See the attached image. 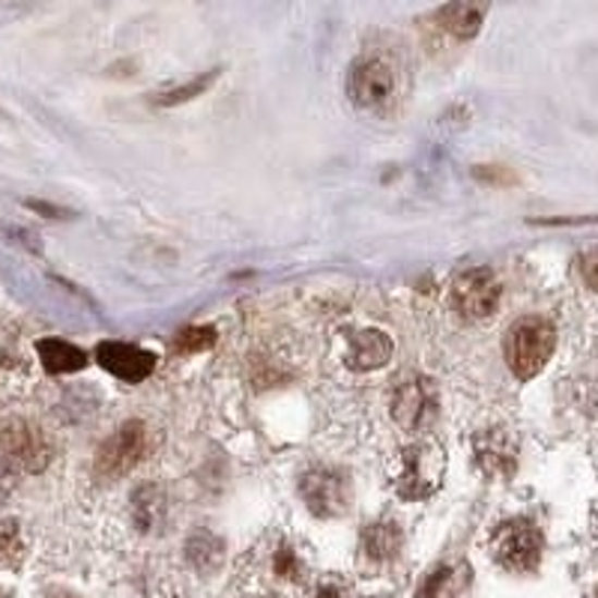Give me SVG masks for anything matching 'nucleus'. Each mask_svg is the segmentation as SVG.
<instances>
[{"label": "nucleus", "instance_id": "nucleus-1", "mask_svg": "<svg viewBox=\"0 0 598 598\" xmlns=\"http://www.w3.org/2000/svg\"><path fill=\"white\" fill-rule=\"evenodd\" d=\"M443 473H447V455L435 440H416L411 447L395 452L389 464V481L407 503L428 500L440 488Z\"/></svg>", "mask_w": 598, "mask_h": 598}, {"label": "nucleus", "instance_id": "nucleus-2", "mask_svg": "<svg viewBox=\"0 0 598 598\" xmlns=\"http://www.w3.org/2000/svg\"><path fill=\"white\" fill-rule=\"evenodd\" d=\"M557 344V332L545 317H521L512 329L505 332V363L512 375L521 380L536 377L548 365Z\"/></svg>", "mask_w": 598, "mask_h": 598}, {"label": "nucleus", "instance_id": "nucleus-3", "mask_svg": "<svg viewBox=\"0 0 598 598\" xmlns=\"http://www.w3.org/2000/svg\"><path fill=\"white\" fill-rule=\"evenodd\" d=\"M389 413H392V419L404 431H428L437 423V416H440L437 383L425 375L401 377L395 389H392Z\"/></svg>", "mask_w": 598, "mask_h": 598}, {"label": "nucleus", "instance_id": "nucleus-4", "mask_svg": "<svg viewBox=\"0 0 598 598\" xmlns=\"http://www.w3.org/2000/svg\"><path fill=\"white\" fill-rule=\"evenodd\" d=\"M541 533L527 517H512L493 529L491 557L509 572H533L541 560Z\"/></svg>", "mask_w": 598, "mask_h": 598}, {"label": "nucleus", "instance_id": "nucleus-5", "mask_svg": "<svg viewBox=\"0 0 598 598\" xmlns=\"http://www.w3.org/2000/svg\"><path fill=\"white\" fill-rule=\"evenodd\" d=\"M300 493L312 515L339 517L351 505V479L339 467H312L300 476Z\"/></svg>", "mask_w": 598, "mask_h": 598}, {"label": "nucleus", "instance_id": "nucleus-6", "mask_svg": "<svg viewBox=\"0 0 598 598\" xmlns=\"http://www.w3.org/2000/svg\"><path fill=\"white\" fill-rule=\"evenodd\" d=\"M147 452V428L144 423H123L96 452V476L99 479H123L138 467Z\"/></svg>", "mask_w": 598, "mask_h": 598}, {"label": "nucleus", "instance_id": "nucleus-7", "mask_svg": "<svg viewBox=\"0 0 598 598\" xmlns=\"http://www.w3.org/2000/svg\"><path fill=\"white\" fill-rule=\"evenodd\" d=\"M347 94L359 108L387 106L395 94V70L392 63L377 54H365L351 66L347 75Z\"/></svg>", "mask_w": 598, "mask_h": 598}, {"label": "nucleus", "instance_id": "nucleus-8", "mask_svg": "<svg viewBox=\"0 0 598 598\" xmlns=\"http://www.w3.org/2000/svg\"><path fill=\"white\" fill-rule=\"evenodd\" d=\"M0 449L10 457L12 464H19L27 473H39L51 461V447L46 435L30 425L27 419H7L0 423Z\"/></svg>", "mask_w": 598, "mask_h": 598}, {"label": "nucleus", "instance_id": "nucleus-9", "mask_svg": "<svg viewBox=\"0 0 598 598\" xmlns=\"http://www.w3.org/2000/svg\"><path fill=\"white\" fill-rule=\"evenodd\" d=\"M452 303L464 317H491L500 305V282L488 267H473L452 282Z\"/></svg>", "mask_w": 598, "mask_h": 598}, {"label": "nucleus", "instance_id": "nucleus-10", "mask_svg": "<svg viewBox=\"0 0 598 598\" xmlns=\"http://www.w3.org/2000/svg\"><path fill=\"white\" fill-rule=\"evenodd\" d=\"M94 359L108 375L120 377L123 383H142L156 371V356L135 344H123V341H102L96 347Z\"/></svg>", "mask_w": 598, "mask_h": 598}, {"label": "nucleus", "instance_id": "nucleus-11", "mask_svg": "<svg viewBox=\"0 0 598 598\" xmlns=\"http://www.w3.org/2000/svg\"><path fill=\"white\" fill-rule=\"evenodd\" d=\"M473 455L485 476L509 479L517 467V443L505 428H488L473 440Z\"/></svg>", "mask_w": 598, "mask_h": 598}, {"label": "nucleus", "instance_id": "nucleus-12", "mask_svg": "<svg viewBox=\"0 0 598 598\" xmlns=\"http://www.w3.org/2000/svg\"><path fill=\"white\" fill-rule=\"evenodd\" d=\"M392 339L380 329H359L347 339V351H344V363L353 371H375L392 359Z\"/></svg>", "mask_w": 598, "mask_h": 598}, {"label": "nucleus", "instance_id": "nucleus-13", "mask_svg": "<svg viewBox=\"0 0 598 598\" xmlns=\"http://www.w3.org/2000/svg\"><path fill=\"white\" fill-rule=\"evenodd\" d=\"M359 551L368 563H389L401 551V527L392 521H377L363 529Z\"/></svg>", "mask_w": 598, "mask_h": 598}, {"label": "nucleus", "instance_id": "nucleus-14", "mask_svg": "<svg viewBox=\"0 0 598 598\" xmlns=\"http://www.w3.org/2000/svg\"><path fill=\"white\" fill-rule=\"evenodd\" d=\"M36 353H39L42 368H46L48 375H72V371H82L84 365H87V353L70 344V341L42 339L36 344Z\"/></svg>", "mask_w": 598, "mask_h": 598}, {"label": "nucleus", "instance_id": "nucleus-15", "mask_svg": "<svg viewBox=\"0 0 598 598\" xmlns=\"http://www.w3.org/2000/svg\"><path fill=\"white\" fill-rule=\"evenodd\" d=\"M132 521L138 529L152 533L164 524V491L159 485H142L132 493Z\"/></svg>", "mask_w": 598, "mask_h": 598}, {"label": "nucleus", "instance_id": "nucleus-16", "mask_svg": "<svg viewBox=\"0 0 598 598\" xmlns=\"http://www.w3.org/2000/svg\"><path fill=\"white\" fill-rule=\"evenodd\" d=\"M481 19H485V7H469V3H449V7L437 10L440 27L457 39H473L479 34Z\"/></svg>", "mask_w": 598, "mask_h": 598}, {"label": "nucleus", "instance_id": "nucleus-17", "mask_svg": "<svg viewBox=\"0 0 598 598\" xmlns=\"http://www.w3.org/2000/svg\"><path fill=\"white\" fill-rule=\"evenodd\" d=\"M186 560L195 565L198 572L210 575V572H216L224 560L222 539L212 536L210 529H198V533L186 541Z\"/></svg>", "mask_w": 598, "mask_h": 598}, {"label": "nucleus", "instance_id": "nucleus-18", "mask_svg": "<svg viewBox=\"0 0 598 598\" xmlns=\"http://www.w3.org/2000/svg\"><path fill=\"white\" fill-rule=\"evenodd\" d=\"M24 557L22 529L10 517H0V569H15Z\"/></svg>", "mask_w": 598, "mask_h": 598}, {"label": "nucleus", "instance_id": "nucleus-19", "mask_svg": "<svg viewBox=\"0 0 598 598\" xmlns=\"http://www.w3.org/2000/svg\"><path fill=\"white\" fill-rule=\"evenodd\" d=\"M272 575L279 577V581H303V560H300V553L291 545H279L276 553H272Z\"/></svg>", "mask_w": 598, "mask_h": 598}, {"label": "nucleus", "instance_id": "nucleus-20", "mask_svg": "<svg viewBox=\"0 0 598 598\" xmlns=\"http://www.w3.org/2000/svg\"><path fill=\"white\" fill-rule=\"evenodd\" d=\"M455 596V569L452 565H437L431 575L425 577L419 587V598H452Z\"/></svg>", "mask_w": 598, "mask_h": 598}, {"label": "nucleus", "instance_id": "nucleus-21", "mask_svg": "<svg viewBox=\"0 0 598 598\" xmlns=\"http://www.w3.org/2000/svg\"><path fill=\"white\" fill-rule=\"evenodd\" d=\"M216 344V329L212 327H188L176 335L174 347L180 353H200Z\"/></svg>", "mask_w": 598, "mask_h": 598}, {"label": "nucleus", "instance_id": "nucleus-22", "mask_svg": "<svg viewBox=\"0 0 598 598\" xmlns=\"http://www.w3.org/2000/svg\"><path fill=\"white\" fill-rule=\"evenodd\" d=\"M216 82V72H207V75H198L195 82H188L186 87H176V90H171V94H164L162 99H159V106H180V102H188V99H195V96H200L210 84Z\"/></svg>", "mask_w": 598, "mask_h": 598}, {"label": "nucleus", "instance_id": "nucleus-23", "mask_svg": "<svg viewBox=\"0 0 598 598\" xmlns=\"http://www.w3.org/2000/svg\"><path fill=\"white\" fill-rule=\"evenodd\" d=\"M581 276H584V282H587L593 291H598V252H589V255L581 258Z\"/></svg>", "mask_w": 598, "mask_h": 598}, {"label": "nucleus", "instance_id": "nucleus-24", "mask_svg": "<svg viewBox=\"0 0 598 598\" xmlns=\"http://www.w3.org/2000/svg\"><path fill=\"white\" fill-rule=\"evenodd\" d=\"M12 488H15V469L7 461H0V500L10 497Z\"/></svg>", "mask_w": 598, "mask_h": 598}, {"label": "nucleus", "instance_id": "nucleus-25", "mask_svg": "<svg viewBox=\"0 0 598 598\" xmlns=\"http://www.w3.org/2000/svg\"><path fill=\"white\" fill-rule=\"evenodd\" d=\"M315 598H347V596H344V593H341L339 587H324V589H320V593H317Z\"/></svg>", "mask_w": 598, "mask_h": 598}, {"label": "nucleus", "instance_id": "nucleus-26", "mask_svg": "<svg viewBox=\"0 0 598 598\" xmlns=\"http://www.w3.org/2000/svg\"><path fill=\"white\" fill-rule=\"evenodd\" d=\"M0 598H7V593H3V589H0Z\"/></svg>", "mask_w": 598, "mask_h": 598}, {"label": "nucleus", "instance_id": "nucleus-27", "mask_svg": "<svg viewBox=\"0 0 598 598\" xmlns=\"http://www.w3.org/2000/svg\"><path fill=\"white\" fill-rule=\"evenodd\" d=\"M58 598H75V596H58Z\"/></svg>", "mask_w": 598, "mask_h": 598}]
</instances>
